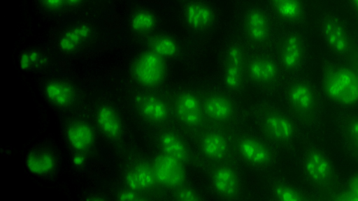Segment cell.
<instances>
[{"label":"cell","mask_w":358,"mask_h":201,"mask_svg":"<svg viewBox=\"0 0 358 201\" xmlns=\"http://www.w3.org/2000/svg\"><path fill=\"white\" fill-rule=\"evenodd\" d=\"M323 89L332 100L343 105L358 102V75L350 68L335 66L324 73Z\"/></svg>","instance_id":"6da1fadb"},{"label":"cell","mask_w":358,"mask_h":201,"mask_svg":"<svg viewBox=\"0 0 358 201\" xmlns=\"http://www.w3.org/2000/svg\"><path fill=\"white\" fill-rule=\"evenodd\" d=\"M131 73L141 87L157 88L163 83L167 74L166 58L150 50L143 52L132 62Z\"/></svg>","instance_id":"7a4b0ae2"},{"label":"cell","mask_w":358,"mask_h":201,"mask_svg":"<svg viewBox=\"0 0 358 201\" xmlns=\"http://www.w3.org/2000/svg\"><path fill=\"white\" fill-rule=\"evenodd\" d=\"M287 98L294 117L301 123L309 124L316 117L318 99L314 88L304 81L290 84L287 90Z\"/></svg>","instance_id":"3957f363"},{"label":"cell","mask_w":358,"mask_h":201,"mask_svg":"<svg viewBox=\"0 0 358 201\" xmlns=\"http://www.w3.org/2000/svg\"><path fill=\"white\" fill-rule=\"evenodd\" d=\"M173 111L178 123L189 132L199 133L208 122L201 98L192 92L182 91L177 94L173 98Z\"/></svg>","instance_id":"277c9868"},{"label":"cell","mask_w":358,"mask_h":201,"mask_svg":"<svg viewBox=\"0 0 358 201\" xmlns=\"http://www.w3.org/2000/svg\"><path fill=\"white\" fill-rule=\"evenodd\" d=\"M260 127L264 135L279 145H287L296 133L294 121L284 112L265 107L261 113Z\"/></svg>","instance_id":"5b68a950"},{"label":"cell","mask_w":358,"mask_h":201,"mask_svg":"<svg viewBox=\"0 0 358 201\" xmlns=\"http://www.w3.org/2000/svg\"><path fill=\"white\" fill-rule=\"evenodd\" d=\"M232 144L237 154L252 166L265 168L273 161L271 147L258 137L247 134L238 135L233 138Z\"/></svg>","instance_id":"8992f818"},{"label":"cell","mask_w":358,"mask_h":201,"mask_svg":"<svg viewBox=\"0 0 358 201\" xmlns=\"http://www.w3.org/2000/svg\"><path fill=\"white\" fill-rule=\"evenodd\" d=\"M245 77L260 87L271 89L280 80V68L272 57L254 55L245 60Z\"/></svg>","instance_id":"52a82bcc"},{"label":"cell","mask_w":358,"mask_h":201,"mask_svg":"<svg viewBox=\"0 0 358 201\" xmlns=\"http://www.w3.org/2000/svg\"><path fill=\"white\" fill-rule=\"evenodd\" d=\"M304 171L309 180L320 190L330 191L335 184V172L327 156L321 151L311 149L304 158Z\"/></svg>","instance_id":"ba28073f"},{"label":"cell","mask_w":358,"mask_h":201,"mask_svg":"<svg viewBox=\"0 0 358 201\" xmlns=\"http://www.w3.org/2000/svg\"><path fill=\"white\" fill-rule=\"evenodd\" d=\"M198 146L201 154L212 163L228 162L231 143L224 133L218 128H206L199 133Z\"/></svg>","instance_id":"9c48e42d"},{"label":"cell","mask_w":358,"mask_h":201,"mask_svg":"<svg viewBox=\"0 0 358 201\" xmlns=\"http://www.w3.org/2000/svg\"><path fill=\"white\" fill-rule=\"evenodd\" d=\"M201 100L203 114L208 122L224 127L235 121L236 106L228 96L213 92L206 94Z\"/></svg>","instance_id":"30bf717a"},{"label":"cell","mask_w":358,"mask_h":201,"mask_svg":"<svg viewBox=\"0 0 358 201\" xmlns=\"http://www.w3.org/2000/svg\"><path fill=\"white\" fill-rule=\"evenodd\" d=\"M243 29L248 42L257 47L268 45L272 37V27L268 13L261 8L252 7L245 14Z\"/></svg>","instance_id":"8fae6325"},{"label":"cell","mask_w":358,"mask_h":201,"mask_svg":"<svg viewBox=\"0 0 358 201\" xmlns=\"http://www.w3.org/2000/svg\"><path fill=\"white\" fill-rule=\"evenodd\" d=\"M95 26L87 22L73 23L60 34L57 45L64 54H73L85 48L96 38Z\"/></svg>","instance_id":"7c38bea8"},{"label":"cell","mask_w":358,"mask_h":201,"mask_svg":"<svg viewBox=\"0 0 358 201\" xmlns=\"http://www.w3.org/2000/svg\"><path fill=\"white\" fill-rule=\"evenodd\" d=\"M152 167L157 185L175 190L185 184V165L178 160L162 153L155 158Z\"/></svg>","instance_id":"4fadbf2b"},{"label":"cell","mask_w":358,"mask_h":201,"mask_svg":"<svg viewBox=\"0 0 358 201\" xmlns=\"http://www.w3.org/2000/svg\"><path fill=\"white\" fill-rule=\"evenodd\" d=\"M211 181L216 193L227 199L236 198L240 190L238 172L228 162L212 163Z\"/></svg>","instance_id":"5bb4252c"},{"label":"cell","mask_w":358,"mask_h":201,"mask_svg":"<svg viewBox=\"0 0 358 201\" xmlns=\"http://www.w3.org/2000/svg\"><path fill=\"white\" fill-rule=\"evenodd\" d=\"M276 53L280 66L287 72L295 71L303 58L304 47L301 37L295 33L284 36L277 43Z\"/></svg>","instance_id":"9a60e30c"},{"label":"cell","mask_w":358,"mask_h":201,"mask_svg":"<svg viewBox=\"0 0 358 201\" xmlns=\"http://www.w3.org/2000/svg\"><path fill=\"white\" fill-rule=\"evenodd\" d=\"M245 57L241 45H232L228 50L224 66L223 80L227 89L239 90L245 77Z\"/></svg>","instance_id":"2e32d148"},{"label":"cell","mask_w":358,"mask_h":201,"mask_svg":"<svg viewBox=\"0 0 358 201\" xmlns=\"http://www.w3.org/2000/svg\"><path fill=\"white\" fill-rule=\"evenodd\" d=\"M322 34L329 48L341 55L347 54L351 48L349 34L342 22L332 15L323 17L321 24Z\"/></svg>","instance_id":"e0dca14e"},{"label":"cell","mask_w":358,"mask_h":201,"mask_svg":"<svg viewBox=\"0 0 358 201\" xmlns=\"http://www.w3.org/2000/svg\"><path fill=\"white\" fill-rule=\"evenodd\" d=\"M139 114L147 121L163 125L170 118V107L167 101L157 94H143L136 100Z\"/></svg>","instance_id":"ac0fdd59"},{"label":"cell","mask_w":358,"mask_h":201,"mask_svg":"<svg viewBox=\"0 0 358 201\" xmlns=\"http://www.w3.org/2000/svg\"><path fill=\"white\" fill-rule=\"evenodd\" d=\"M159 147L165 154L182 163L185 166L192 162L193 156L185 140L172 128L163 130L159 137Z\"/></svg>","instance_id":"d6986e66"},{"label":"cell","mask_w":358,"mask_h":201,"mask_svg":"<svg viewBox=\"0 0 358 201\" xmlns=\"http://www.w3.org/2000/svg\"><path fill=\"white\" fill-rule=\"evenodd\" d=\"M45 96L53 105L67 108L78 100V91L71 82L64 80H53L48 82L44 88Z\"/></svg>","instance_id":"ffe728a7"},{"label":"cell","mask_w":358,"mask_h":201,"mask_svg":"<svg viewBox=\"0 0 358 201\" xmlns=\"http://www.w3.org/2000/svg\"><path fill=\"white\" fill-rule=\"evenodd\" d=\"M184 18L187 24L195 31H206L214 24L215 15L210 6L201 1H190L184 7Z\"/></svg>","instance_id":"44dd1931"},{"label":"cell","mask_w":358,"mask_h":201,"mask_svg":"<svg viewBox=\"0 0 358 201\" xmlns=\"http://www.w3.org/2000/svg\"><path fill=\"white\" fill-rule=\"evenodd\" d=\"M66 135L70 146L81 153L89 150L94 140L92 128L83 120L71 121L66 128Z\"/></svg>","instance_id":"7402d4cb"},{"label":"cell","mask_w":358,"mask_h":201,"mask_svg":"<svg viewBox=\"0 0 358 201\" xmlns=\"http://www.w3.org/2000/svg\"><path fill=\"white\" fill-rule=\"evenodd\" d=\"M125 181L127 186L134 191L152 188L157 184L152 165L147 162L136 164L127 173Z\"/></svg>","instance_id":"603a6c76"},{"label":"cell","mask_w":358,"mask_h":201,"mask_svg":"<svg viewBox=\"0 0 358 201\" xmlns=\"http://www.w3.org/2000/svg\"><path fill=\"white\" fill-rule=\"evenodd\" d=\"M57 160L55 154L45 149L30 151L26 158L27 169L36 175H46L56 168Z\"/></svg>","instance_id":"cb8c5ba5"},{"label":"cell","mask_w":358,"mask_h":201,"mask_svg":"<svg viewBox=\"0 0 358 201\" xmlns=\"http://www.w3.org/2000/svg\"><path fill=\"white\" fill-rule=\"evenodd\" d=\"M274 13L282 21L297 23L304 16L301 0H268Z\"/></svg>","instance_id":"d4e9b609"},{"label":"cell","mask_w":358,"mask_h":201,"mask_svg":"<svg viewBox=\"0 0 358 201\" xmlns=\"http://www.w3.org/2000/svg\"><path fill=\"white\" fill-rule=\"evenodd\" d=\"M96 121L102 133L110 139L118 138L122 133V124L117 112L111 107L102 105L96 113Z\"/></svg>","instance_id":"484cf974"},{"label":"cell","mask_w":358,"mask_h":201,"mask_svg":"<svg viewBox=\"0 0 358 201\" xmlns=\"http://www.w3.org/2000/svg\"><path fill=\"white\" fill-rule=\"evenodd\" d=\"M129 30L137 35L152 33L157 26L156 15L150 10L139 8L131 13L128 21Z\"/></svg>","instance_id":"4316f807"},{"label":"cell","mask_w":358,"mask_h":201,"mask_svg":"<svg viewBox=\"0 0 358 201\" xmlns=\"http://www.w3.org/2000/svg\"><path fill=\"white\" fill-rule=\"evenodd\" d=\"M148 50L164 58L176 57L179 50L177 41L171 36L164 34L153 35L147 40Z\"/></svg>","instance_id":"83f0119b"},{"label":"cell","mask_w":358,"mask_h":201,"mask_svg":"<svg viewBox=\"0 0 358 201\" xmlns=\"http://www.w3.org/2000/svg\"><path fill=\"white\" fill-rule=\"evenodd\" d=\"M40 6L51 14H62L73 11L86 2L87 0H38Z\"/></svg>","instance_id":"f1b7e54d"},{"label":"cell","mask_w":358,"mask_h":201,"mask_svg":"<svg viewBox=\"0 0 358 201\" xmlns=\"http://www.w3.org/2000/svg\"><path fill=\"white\" fill-rule=\"evenodd\" d=\"M272 192L275 200L280 201H304L308 198L294 186L282 181H275Z\"/></svg>","instance_id":"f546056e"},{"label":"cell","mask_w":358,"mask_h":201,"mask_svg":"<svg viewBox=\"0 0 358 201\" xmlns=\"http://www.w3.org/2000/svg\"><path fill=\"white\" fill-rule=\"evenodd\" d=\"M347 142L354 154L358 156V117L347 119L344 126Z\"/></svg>","instance_id":"4dcf8cb0"},{"label":"cell","mask_w":358,"mask_h":201,"mask_svg":"<svg viewBox=\"0 0 358 201\" xmlns=\"http://www.w3.org/2000/svg\"><path fill=\"white\" fill-rule=\"evenodd\" d=\"M173 197L178 200L195 201L200 200L198 193L185 184L173 190Z\"/></svg>","instance_id":"1f68e13d"},{"label":"cell","mask_w":358,"mask_h":201,"mask_svg":"<svg viewBox=\"0 0 358 201\" xmlns=\"http://www.w3.org/2000/svg\"><path fill=\"white\" fill-rule=\"evenodd\" d=\"M338 200L358 201V174L355 176L347 185L346 190L341 193Z\"/></svg>","instance_id":"d6a6232c"},{"label":"cell","mask_w":358,"mask_h":201,"mask_svg":"<svg viewBox=\"0 0 358 201\" xmlns=\"http://www.w3.org/2000/svg\"><path fill=\"white\" fill-rule=\"evenodd\" d=\"M40 59L39 54L36 51H29L24 53L20 60V67L22 69L33 68Z\"/></svg>","instance_id":"836d02e7"},{"label":"cell","mask_w":358,"mask_h":201,"mask_svg":"<svg viewBox=\"0 0 358 201\" xmlns=\"http://www.w3.org/2000/svg\"><path fill=\"white\" fill-rule=\"evenodd\" d=\"M120 199L122 200H134L138 199V195L134 191L131 190L122 193Z\"/></svg>","instance_id":"e575fe53"},{"label":"cell","mask_w":358,"mask_h":201,"mask_svg":"<svg viewBox=\"0 0 358 201\" xmlns=\"http://www.w3.org/2000/svg\"><path fill=\"white\" fill-rule=\"evenodd\" d=\"M350 3L355 10V11L358 13V0H350Z\"/></svg>","instance_id":"d590c367"},{"label":"cell","mask_w":358,"mask_h":201,"mask_svg":"<svg viewBox=\"0 0 358 201\" xmlns=\"http://www.w3.org/2000/svg\"><path fill=\"white\" fill-rule=\"evenodd\" d=\"M83 158L82 157H80V156H76L73 158V163L77 165H80L83 163Z\"/></svg>","instance_id":"8d00e7d4"},{"label":"cell","mask_w":358,"mask_h":201,"mask_svg":"<svg viewBox=\"0 0 358 201\" xmlns=\"http://www.w3.org/2000/svg\"><path fill=\"white\" fill-rule=\"evenodd\" d=\"M357 75H358V73H357Z\"/></svg>","instance_id":"74e56055"}]
</instances>
